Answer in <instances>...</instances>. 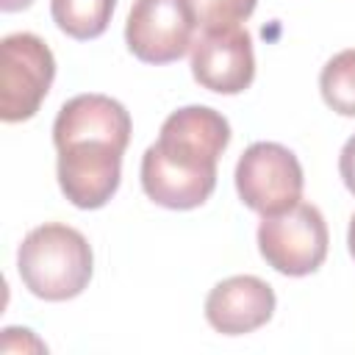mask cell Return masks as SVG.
<instances>
[{
    "instance_id": "17",
    "label": "cell",
    "mask_w": 355,
    "mask_h": 355,
    "mask_svg": "<svg viewBox=\"0 0 355 355\" xmlns=\"http://www.w3.org/2000/svg\"><path fill=\"white\" fill-rule=\"evenodd\" d=\"M347 250H349V255L355 261V214L349 216V227H347Z\"/></svg>"
},
{
    "instance_id": "11",
    "label": "cell",
    "mask_w": 355,
    "mask_h": 355,
    "mask_svg": "<svg viewBox=\"0 0 355 355\" xmlns=\"http://www.w3.org/2000/svg\"><path fill=\"white\" fill-rule=\"evenodd\" d=\"M116 0H50V17L61 33L89 42L105 33Z\"/></svg>"
},
{
    "instance_id": "1",
    "label": "cell",
    "mask_w": 355,
    "mask_h": 355,
    "mask_svg": "<svg viewBox=\"0 0 355 355\" xmlns=\"http://www.w3.org/2000/svg\"><path fill=\"white\" fill-rule=\"evenodd\" d=\"M230 144V122L211 105L172 111L158 141L141 155L144 194L169 211L200 208L216 189V164Z\"/></svg>"
},
{
    "instance_id": "9",
    "label": "cell",
    "mask_w": 355,
    "mask_h": 355,
    "mask_svg": "<svg viewBox=\"0 0 355 355\" xmlns=\"http://www.w3.org/2000/svg\"><path fill=\"white\" fill-rule=\"evenodd\" d=\"M130 133H133V119L128 108L119 100L97 92L69 97L58 108L53 122L55 150L72 141H105L125 153L130 144Z\"/></svg>"
},
{
    "instance_id": "15",
    "label": "cell",
    "mask_w": 355,
    "mask_h": 355,
    "mask_svg": "<svg viewBox=\"0 0 355 355\" xmlns=\"http://www.w3.org/2000/svg\"><path fill=\"white\" fill-rule=\"evenodd\" d=\"M338 175L349 194H355V136H349L338 153Z\"/></svg>"
},
{
    "instance_id": "14",
    "label": "cell",
    "mask_w": 355,
    "mask_h": 355,
    "mask_svg": "<svg viewBox=\"0 0 355 355\" xmlns=\"http://www.w3.org/2000/svg\"><path fill=\"white\" fill-rule=\"evenodd\" d=\"M3 352H47L44 341H39L28 327H6L3 330Z\"/></svg>"
},
{
    "instance_id": "6",
    "label": "cell",
    "mask_w": 355,
    "mask_h": 355,
    "mask_svg": "<svg viewBox=\"0 0 355 355\" xmlns=\"http://www.w3.org/2000/svg\"><path fill=\"white\" fill-rule=\"evenodd\" d=\"M194 19L183 0H133L125 22V44L144 64H172L191 53Z\"/></svg>"
},
{
    "instance_id": "3",
    "label": "cell",
    "mask_w": 355,
    "mask_h": 355,
    "mask_svg": "<svg viewBox=\"0 0 355 355\" xmlns=\"http://www.w3.org/2000/svg\"><path fill=\"white\" fill-rule=\"evenodd\" d=\"M55 80V55L36 33L17 31L0 42V119L36 116Z\"/></svg>"
},
{
    "instance_id": "12",
    "label": "cell",
    "mask_w": 355,
    "mask_h": 355,
    "mask_svg": "<svg viewBox=\"0 0 355 355\" xmlns=\"http://www.w3.org/2000/svg\"><path fill=\"white\" fill-rule=\"evenodd\" d=\"M319 92L330 111L355 116V47H347L324 61L319 72Z\"/></svg>"
},
{
    "instance_id": "5",
    "label": "cell",
    "mask_w": 355,
    "mask_h": 355,
    "mask_svg": "<svg viewBox=\"0 0 355 355\" xmlns=\"http://www.w3.org/2000/svg\"><path fill=\"white\" fill-rule=\"evenodd\" d=\"M233 180L239 200L261 216H275L294 208L305 189L300 158L277 141L250 144L239 155Z\"/></svg>"
},
{
    "instance_id": "10",
    "label": "cell",
    "mask_w": 355,
    "mask_h": 355,
    "mask_svg": "<svg viewBox=\"0 0 355 355\" xmlns=\"http://www.w3.org/2000/svg\"><path fill=\"white\" fill-rule=\"evenodd\" d=\"M275 288L255 275L219 280L205 297V319L222 336H247L263 327L275 313Z\"/></svg>"
},
{
    "instance_id": "16",
    "label": "cell",
    "mask_w": 355,
    "mask_h": 355,
    "mask_svg": "<svg viewBox=\"0 0 355 355\" xmlns=\"http://www.w3.org/2000/svg\"><path fill=\"white\" fill-rule=\"evenodd\" d=\"M33 0H0V8L6 11V14H11V11H22V8H28Z\"/></svg>"
},
{
    "instance_id": "4",
    "label": "cell",
    "mask_w": 355,
    "mask_h": 355,
    "mask_svg": "<svg viewBox=\"0 0 355 355\" xmlns=\"http://www.w3.org/2000/svg\"><path fill=\"white\" fill-rule=\"evenodd\" d=\"M327 244L330 233L322 211L302 200L283 214L263 216L258 225L261 258L286 277L313 275L327 258Z\"/></svg>"
},
{
    "instance_id": "7",
    "label": "cell",
    "mask_w": 355,
    "mask_h": 355,
    "mask_svg": "<svg viewBox=\"0 0 355 355\" xmlns=\"http://www.w3.org/2000/svg\"><path fill=\"white\" fill-rule=\"evenodd\" d=\"M55 175L61 194L80 211L103 208L122 180V150L105 141H72L58 147Z\"/></svg>"
},
{
    "instance_id": "13",
    "label": "cell",
    "mask_w": 355,
    "mask_h": 355,
    "mask_svg": "<svg viewBox=\"0 0 355 355\" xmlns=\"http://www.w3.org/2000/svg\"><path fill=\"white\" fill-rule=\"evenodd\" d=\"M200 31L241 25L258 6V0H183Z\"/></svg>"
},
{
    "instance_id": "2",
    "label": "cell",
    "mask_w": 355,
    "mask_h": 355,
    "mask_svg": "<svg viewBox=\"0 0 355 355\" xmlns=\"http://www.w3.org/2000/svg\"><path fill=\"white\" fill-rule=\"evenodd\" d=\"M17 272L22 286L44 300L64 302L83 294L94 272L89 239L64 222H44L25 233L17 247Z\"/></svg>"
},
{
    "instance_id": "8",
    "label": "cell",
    "mask_w": 355,
    "mask_h": 355,
    "mask_svg": "<svg viewBox=\"0 0 355 355\" xmlns=\"http://www.w3.org/2000/svg\"><path fill=\"white\" fill-rule=\"evenodd\" d=\"M194 80L216 94H241L255 80V50L247 28H211L191 44Z\"/></svg>"
}]
</instances>
